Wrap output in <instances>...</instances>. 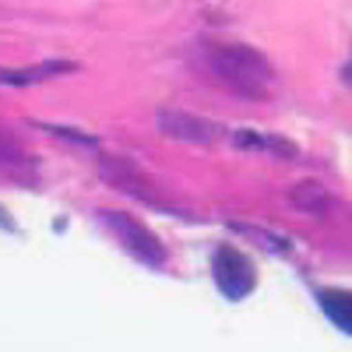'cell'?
Instances as JSON below:
<instances>
[{"mask_svg": "<svg viewBox=\"0 0 352 352\" xmlns=\"http://www.w3.org/2000/svg\"><path fill=\"white\" fill-rule=\"evenodd\" d=\"M208 71L243 99H261L272 88V64L250 46H215L208 50Z\"/></svg>", "mask_w": 352, "mask_h": 352, "instance_id": "1", "label": "cell"}, {"mask_svg": "<svg viewBox=\"0 0 352 352\" xmlns=\"http://www.w3.org/2000/svg\"><path fill=\"white\" fill-rule=\"evenodd\" d=\"M102 222L113 229V236L120 240L141 264H148V268H162L166 264V250L162 243L155 240V232L152 229H144L141 222H134L131 215H120V212H99Z\"/></svg>", "mask_w": 352, "mask_h": 352, "instance_id": "2", "label": "cell"}, {"mask_svg": "<svg viewBox=\"0 0 352 352\" xmlns=\"http://www.w3.org/2000/svg\"><path fill=\"white\" fill-rule=\"evenodd\" d=\"M212 275H215V285L222 289V296L229 300H243L254 292V268L250 261L236 250V247H219L212 254Z\"/></svg>", "mask_w": 352, "mask_h": 352, "instance_id": "3", "label": "cell"}, {"mask_svg": "<svg viewBox=\"0 0 352 352\" xmlns=\"http://www.w3.org/2000/svg\"><path fill=\"white\" fill-rule=\"evenodd\" d=\"M159 131L169 134V138L190 141V144H215L226 134L219 124L201 120V116H190V113H180V109H162L159 113Z\"/></svg>", "mask_w": 352, "mask_h": 352, "instance_id": "4", "label": "cell"}, {"mask_svg": "<svg viewBox=\"0 0 352 352\" xmlns=\"http://www.w3.org/2000/svg\"><path fill=\"white\" fill-rule=\"evenodd\" d=\"M71 71H78L74 60H46L36 67H0V85L25 88V85H39V81H50L56 74H71Z\"/></svg>", "mask_w": 352, "mask_h": 352, "instance_id": "5", "label": "cell"}, {"mask_svg": "<svg viewBox=\"0 0 352 352\" xmlns=\"http://www.w3.org/2000/svg\"><path fill=\"white\" fill-rule=\"evenodd\" d=\"M289 204H292L296 212H307V215H328L331 204H335V197L324 190V184L307 180V184H296V187L289 190Z\"/></svg>", "mask_w": 352, "mask_h": 352, "instance_id": "6", "label": "cell"}, {"mask_svg": "<svg viewBox=\"0 0 352 352\" xmlns=\"http://www.w3.org/2000/svg\"><path fill=\"white\" fill-rule=\"evenodd\" d=\"M232 141L240 148H254V152H272L278 159H296V144L285 141V138H264V134H250V131H236Z\"/></svg>", "mask_w": 352, "mask_h": 352, "instance_id": "7", "label": "cell"}, {"mask_svg": "<svg viewBox=\"0 0 352 352\" xmlns=\"http://www.w3.org/2000/svg\"><path fill=\"white\" fill-rule=\"evenodd\" d=\"M320 310L328 314L331 324L352 335V292H335V289H320Z\"/></svg>", "mask_w": 352, "mask_h": 352, "instance_id": "8", "label": "cell"}, {"mask_svg": "<svg viewBox=\"0 0 352 352\" xmlns=\"http://www.w3.org/2000/svg\"><path fill=\"white\" fill-rule=\"evenodd\" d=\"M0 162H8V166H21V162H25L21 144H18L8 131H0Z\"/></svg>", "mask_w": 352, "mask_h": 352, "instance_id": "9", "label": "cell"}, {"mask_svg": "<svg viewBox=\"0 0 352 352\" xmlns=\"http://www.w3.org/2000/svg\"><path fill=\"white\" fill-rule=\"evenodd\" d=\"M53 134H60V138H67V141H78V144H85V148H99V141L96 138H88V134H74V131H67V127H50Z\"/></svg>", "mask_w": 352, "mask_h": 352, "instance_id": "10", "label": "cell"}, {"mask_svg": "<svg viewBox=\"0 0 352 352\" xmlns=\"http://www.w3.org/2000/svg\"><path fill=\"white\" fill-rule=\"evenodd\" d=\"M342 81L352 88V56H349V60H345V67H342Z\"/></svg>", "mask_w": 352, "mask_h": 352, "instance_id": "11", "label": "cell"}, {"mask_svg": "<svg viewBox=\"0 0 352 352\" xmlns=\"http://www.w3.org/2000/svg\"><path fill=\"white\" fill-rule=\"evenodd\" d=\"M0 226H4V229H14V222H11V219L4 215V208H0Z\"/></svg>", "mask_w": 352, "mask_h": 352, "instance_id": "12", "label": "cell"}]
</instances>
